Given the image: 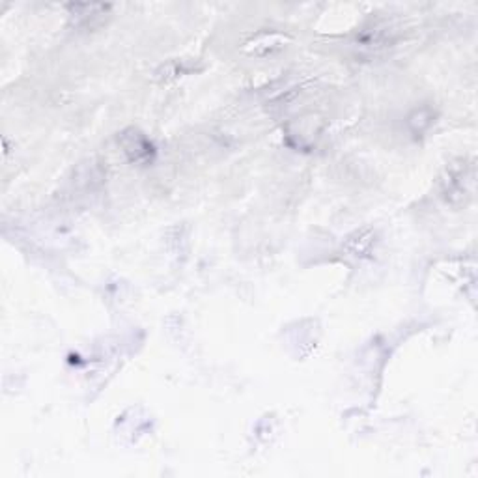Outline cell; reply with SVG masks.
Here are the masks:
<instances>
[{
    "instance_id": "4",
    "label": "cell",
    "mask_w": 478,
    "mask_h": 478,
    "mask_svg": "<svg viewBox=\"0 0 478 478\" xmlns=\"http://www.w3.org/2000/svg\"><path fill=\"white\" fill-rule=\"evenodd\" d=\"M411 131L415 133V135H418V133H425L432 124H433V112L432 109L425 107V109H417L409 120H408Z\"/></svg>"
},
{
    "instance_id": "1",
    "label": "cell",
    "mask_w": 478,
    "mask_h": 478,
    "mask_svg": "<svg viewBox=\"0 0 478 478\" xmlns=\"http://www.w3.org/2000/svg\"><path fill=\"white\" fill-rule=\"evenodd\" d=\"M474 165L458 159L447 166L442 178V197L450 206H466L474 193Z\"/></svg>"
},
{
    "instance_id": "3",
    "label": "cell",
    "mask_w": 478,
    "mask_h": 478,
    "mask_svg": "<svg viewBox=\"0 0 478 478\" xmlns=\"http://www.w3.org/2000/svg\"><path fill=\"white\" fill-rule=\"evenodd\" d=\"M118 142L124 150L126 158L133 163V165H148L154 161L156 158V146L151 144V141L144 135L142 131L129 127L126 131L120 133Z\"/></svg>"
},
{
    "instance_id": "2",
    "label": "cell",
    "mask_w": 478,
    "mask_h": 478,
    "mask_svg": "<svg viewBox=\"0 0 478 478\" xmlns=\"http://www.w3.org/2000/svg\"><path fill=\"white\" fill-rule=\"evenodd\" d=\"M109 4H68L69 25L81 32L101 28L110 17Z\"/></svg>"
}]
</instances>
